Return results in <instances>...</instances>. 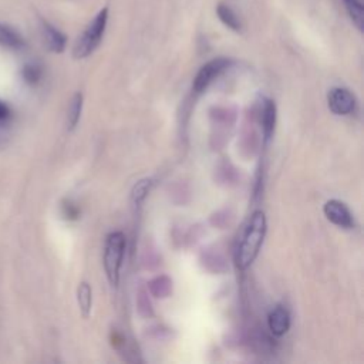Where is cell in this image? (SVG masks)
<instances>
[{"instance_id": "obj_1", "label": "cell", "mask_w": 364, "mask_h": 364, "mask_svg": "<svg viewBox=\"0 0 364 364\" xmlns=\"http://www.w3.org/2000/svg\"><path fill=\"white\" fill-rule=\"evenodd\" d=\"M266 235V218L262 210L252 213L250 219L245 225L236 249H235V263L240 270L249 267L256 259L260 246Z\"/></svg>"}, {"instance_id": "obj_2", "label": "cell", "mask_w": 364, "mask_h": 364, "mask_svg": "<svg viewBox=\"0 0 364 364\" xmlns=\"http://www.w3.org/2000/svg\"><path fill=\"white\" fill-rule=\"evenodd\" d=\"M107 21H108V7H104L95 14V17L90 21V24L82 31V34L77 38L73 48L74 58L81 60L88 57L91 53H94V50L100 46L104 37Z\"/></svg>"}, {"instance_id": "obj_3", "label": "cell", "mask_w": 364, "mask_h": 364, "mask_svg": "<svg viewBox=\"0 0 364 364\" xmlns=\"http://www.w3.org/2000/svg\"><path fill=\"white\" fill-rule=\"evenodd\" d=\"M125 250V236L122 232H112L107 236L104 249V269L112 286L119 282V269Z\"/></svg>"}, {"instance_id": "obj_4", "label": "cell", "mask_w": 364, "mask_h": 364, "mask_svg": "<svg viewBox=\"0 0 364 364\" xmlns=\"http://www.w3.org/2000/svg\"><path fill=\"white\" fill-rule=\"evenodd\" d=\"M230 64L232 61L225 57H218L203 64L193 80V91L198 94L203 92Z\"/></svg>"}, {"instance_id": "obj_5", "label": "cell", "mask_w": 364, "mask_h": 364, "mask_svg": "<svg viewBox=\"0 0 364 364\" xmlns=\"http://www.w3.org/2000/svg\"><path fill=\"white\" fill-rule=\"evenodd\" d=\"M327 104L333 114L336 115H350L355 111V97L354 94L343 87H334L327 94Z\"/></svg>"}, {"instance_id": "obj_6", "label": "cell", "mask_w": 364, "mask_h": 364, "mask_svg": "<svg viewBox=\"0 0 364 364\" xmlns=\"http://www.w3.org/2000/svg\"><path fill=\"white\" fill-rule=\"evenodd\" d=\"M323 212L326 215V218L336 226L338 228H344V229H350L354 226V220L353 216L348 210V208L337 200V199H330L324 203Z\"/></svg>"}, {"instance_id": "obj_7", "label": "cell", "mask_w": 364, "mask_h": 364, "mask_svg": "<svg viewBox=\"0 0 364 364\" xmlns=\"http://www.w3.org/2000/svg\"><path fill=\"white\" fill-rule=\"evenodd\" d=\"M41 31H43V38L47 46V48L53 53H63L67 44V37L64 33H61L57 27L47 21H41Z\"/></svg>"}, {"instance_id": "obj_8", "label": "cell", "mask_w": 364, "mask_h": 364, "mask_svg": "<svg viewBox=\"0 0 364 364\" xmlns=\"http://www.w3.org/2000/svg\"><path fill=\"white\" fill-rule=\"evenodd\" d=\"M267 324L274 336H283L290 327V314L284 306H276L267 317Z\"/></svg>"}, {"instance_id": "obj_9", "label": "cell", "mask_w": 364, "mask_h": 364, "mask_svg": "<svg viewBox=\"0 0 364 364\" xmlns=\"http://www.w3.org/2000/svg\"><path fill=\"white\" fill-rule=\"evenodd\" d=\"M0 44L11 50H21L26 47V41L21 34L4 23H0Z\"/></svg>"}, {"instance_id": "obj_10", "label": "cell", "mask_w": 364, "mask_h": 364, "mask_svg": "<svg viewBox=\"0 0 364 364\" xmlns=\"http://www.w3.org/2000/svg\"><path fill=\"white\" fill-rule=\"evenodd\" d=\"M276 124V105L272 100H264L262 108V128L264 134V139L269 141Z\"/></svg>"}, {"instance_id": "obj_11", "label": "cell", "mask_w": 364, "mask_h": 364, "mask_svg": "<svg viewBox=\"0 0 364 364\" xmlns=\"http://www.w3.org/2000/svg\"><path fill=\"white\" fill-rule=\"evenodd\" d=\"M216 13H218L219 20H220L226 27H229L230 30H233V31H240V30H242L240 18H239V16L235 13V10H233L232 7H229V6L225 4V3H219V4L216 6Z\"/></svg>"}, {"instance_id": "obj_12", "label": "cell", "mask_w": 364, "mask_h": 364, "mask_svg": "<svg viewBox=\"0 0 364 364\" xmlns=\"http://www.w3.org/2000/svg\"><path fill=\"white\" fill-rule=\"evenodd\" d=\"M346 10L351 18V21L354 23V26L363 31L364 28V9H363V3L360 0H343Z\"/></svg>"}, {"instance_id": "obj_13", "label": "cell", "mask_w": 364, "mask_h": 364, "mask_svg": "<svg viewBox=\"0 0 364 364\" xmlns=\"http://www.w3.org/2000/svg\"><path fill=\"white\" fill-rule=\"evenodd\" d=\"M81 108H82V95L81 92L74 94V97L71 98L70 107H68V115H67V124H68V129H74L80 115H81Z\"/></svg>"}, {"instance_id": "obj_14", "label": "cell", "mask_w": 364, "mask_h": 364, "mask_svg": "<svg viewBox=\"0 0 364 364\" xmlns=\"http://www.w3.org/2000/svg\"><path fill=\"white\" fill-rule=\"evenodd\" d=\"M77 300H78V304H80V310L82 313L84 317H88L90 311H91V301H92V297H91V287L87 282H82L80 286H78V290H77Z\"/></svg>"}, {"instance_id": "obj_15", "label": "cell", "mask_w": 364, "mask_h": 364, "mask_svg": "<svg viewBox=\"0 0 364 364\" xmlns=\"http://www.w3.org/2000/svg\"><path fill=\"white\" fill-rule=\"evenodd\" d=\"M21 74H23V78L27 84L36 85V84H38V81L41 78V67L36 63H28V64L24 65Z\"/></svg>"}, {"instance_id": "obj_16", "label": "cell", "mask_w": 364, "mask_h": 364, "mask_svg": "<svg viewBox=\"0 0 364 364\" xmlns=\"http://www.w3.org/2000/svg\"><path fill=\"white\" fill-rule=\"evenodd\" d=\"M149 188H151V179H142L136 182V185L132 189V200L135 203H141L145 199Z\"/></svg>"}, {"instance_id": "obj_17", "label": "cell", "mask_w": 364, "mask_h": 364, "mask_svg": "<svg viewBox=\"0 0 364 364\" xmlns=\"http://www.w3.org/2000/svg\"><path fill=\"white\" fill-rule=\"evenodd\" d=\"M63 215L67 218V219H77L78 216V208L70 202V200H64L63 202Z\"/></svg>"}, {"instance_id": "obj_18", "label": "cell", "mask_w": 364, "mask_h": 364, "mask_svg": "<svg viewBox=\"0 0 364 364\" xmlns=\"http://www.w3.org/2000/svg\"><path fill=\"white\" fill-rule=\"evenodd\" d=\"M10 115H11V111H10L9 105L6 102L0 101V124L6 122L10 118Z\"/></svg>"}]
</instances>
